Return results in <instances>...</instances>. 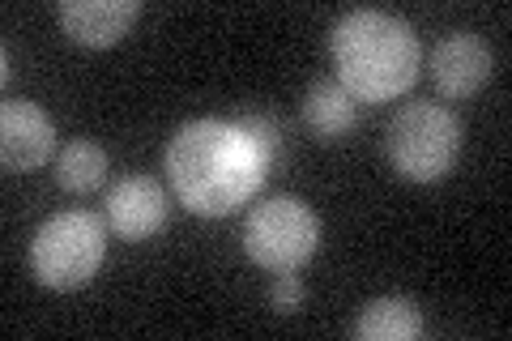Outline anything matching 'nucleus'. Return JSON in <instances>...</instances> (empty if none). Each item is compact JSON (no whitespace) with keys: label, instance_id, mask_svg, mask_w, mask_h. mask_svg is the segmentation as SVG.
<instances>
[{"label":"nucleus","instance_id":"nucleus-2","mask_svg":"<svg viewBox=\"0 0 512 341\" xmlns=\"http://www.w3.org/2000/svg\"><path fill=\"white\" fill-rule=\"evenodd\" d=\"M329 56L355 103H389L406 94L423 69L419 35L384 9H350L329 30Z\"/></svg>","mask_w":512,"mask_h":341},{"label":"nucleus","instance_id":"nucleus-8","mask_svg":"<svg viewBox=\"0 0 512 341\" xmlns=\"http://www.w3.org/2000/svg\"><path fill=\"white\" fill-rule=\"evenodd\" d=\"M56 150V124L39 103L9 99L0 107V158L5 171H35Z\"/></svg>","mask_w":512,"mask_h":341},{"label":"nucleus","instance_id":"nucleus-10","mask_svg":"<svg viewBox=\"0 0 512 341\" xmlns=\"http://www.w3.org/2000/svg\"><path fill=\"white\" fill-rule=\"evenodd\" d=\"M355 337L359 341H414L423 337L427 320H423V307L406 299V295H380L363 307L355 316Z\"/></svg>","mask_w":512,"mask_h":341},{"label":"nucleus","instance_id":"nucleus-11","mask_svg":"<svg viewBox=\"0 0 512 341\" xmlns=\"http://www.w3.org/2000/svg\"><path fill=\"white\" fill-rule=\"evenodd\" d=\"M359 103L342 81H316V86L303 94V124L312 128V137L320 141H338L355 128Z\"/></svg>","mask_w":512,"mask_h":341},{"label":"nucleus","instance_id":"nucleus-15","mask_svg":"<svg viewBox=\"0 0 512 341\" xmlns=\"http://www.w3.org/2000/svg\"><path fill=\"white\" fill-rule=\"evenodd\" d=\"M13 77V52H9V43L0 47V81H9Z\"/></svg>","mask_w":512,"mask_h":341},{"label":"nucleus","instance_id":"nucleus-14","mask_svg":"<svg viewBox=\"0 0 512 341\" xmlns=\"http://www.w3.org/2000/svg\"><path fill=\"white\" fill-rule=\"evenodd\" d=\"M269 307H274L278 316H295L303 307V282L295 278V269L274 273V282H269Z\"/></svg>","mask_w":512,"mask_h":341},{"label":"nucleus","instance_id":"nucleus-1","mask_svg":"<svg viewBox=\"0 0 512 341\" xmlns=\"http://www.w3.org/2000/svg\"><path fill=\"white\" fill-rule=\"evenodd\" d=\"M269 171L274 158L239 120H192L167 145V180L197 218L239 214Z\"/></svg>","mask_w":512,"mask_h":341},{"label":"nucleus","instance_id":"nucleus-12","mask_svg":"<svg viewBox=\"0 0 512 341\" xmlns=\"http://www.w3.org/2000/svg\"><path fill=\"white\" fill-rule=\"evenodd\" d=\"M103 180H107V154H103V145H94V141H69L56 154V184L64 192H77V197H86V192L103 188Z\"/></svg>","mask_w":512,"mask_h":341},{"label":"nucleus","instance_id":"nucleus-13","mask_svg":"<svg viewBox=\"0 0 512 341\" xmlns=\"http://www.w3.org/2000/svg\"><path fill=\"white\" fill-rule=\"evenodd\" d=\"M239 124L248 128V133L256 137L269 150V158H274V167L282 162V154H286V141H282V128H278V120H269L265 111H244V116H235Z\"/></svg>","mask_w":512,"mask_h":341},{"label":"nucleus","instance_id":"nucleus-6","mask_svg":"<svg viewBox=\"0 0 512 341\" xmlns=\"http://www.w3.org/2000/svg\"><path fill=\"white\" fill-rule=\"evenodd\" d=\"M495 56L483 35L474 30H448V35L431 47V81L444 99H470L491 81Z\"/></svg>","mask_w":512,"mask_h":341},{"label":"nucleus","instance_id":"nucleus-5","mask_svg":"<svg viewBox=\"0 0 512 341\" xmlns=\"http://www.w3.org/2000/svg\"><path fill=\"white\" fill-rule=\"evenodd\" d=\"M320 243V218L299 197H269L244 222V252L256 269L286 273L312 261Z\"/></svg>","mask_w":512,"mask_h":341},{"label":"nucleus","instance_id":"nucleus-4","mask_svg":"<svg viewBox=\"0 0 512 341\" xmlns=\"http://www.w3.org/2000/svg\"><path fill=\"white\" fill-rule=\"evenodd\" d=\"M393 171L410 184H436L461 158V120L440 103H410L384 133Z\"/></svg>","mask_w":512,"mask_h":341},{"label":"nucleus","instance_id":"nucleus-7","mask_svg":"<svg viewBox=\"0 0 512 341\" xmlns=\"http://www.w3.org/2000/svg\"><path fill=\"white\" fill-rule=\"evenodd\" d=\"M107 226L128 243H141L167 226V192L154 175H124L116 188H107Z\"/></svg>","mask_w":512,"mask_h":341},{"label":"nucleus","instance_id":"nucleus-9","mask_svg":"<svg viewBox=\"0 0 512 341\" xmlns=\"http://www.w3.org/2000/svg\"><path fill=\"white\" fill-rule=\"evenodd\" d=\"M141 18V0H60L56 22L73 43L111 47Z\"/></svg>","mask_w":512,"mask_h":341},{"label":"nucleus","instance_id":"nucleus-3","mask_svg":"<svg viewBox=\"0 0 512 341\" xmlns=\"http://www.w3.org/2000/svg\"><path fill=\"white\" fill-rule=\"evenodd\" d=\"M107 256V226L86 209L52 214L30 239V269L47 290H82Z\"/></svg>","mask_w":512,"mask_h":341}]
</instances>
